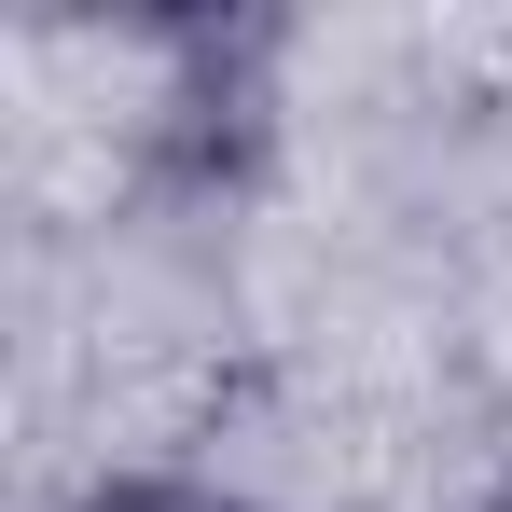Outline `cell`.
I'll return each mask as SVG.
<instances>
[{"label":"cell","instance_id":"obj_1","mask_svg":"<svg viewBox=\"0 0 512 512\" xmlns=\"http://www.w3.org/2000/svg\"><path fill=\"white\" fill-rule=\"evenodd\" d=\"M485 512H512V471H499V499H485Z\"/></svg>","mask_w":512,"mask_h":512}]
</instances>
